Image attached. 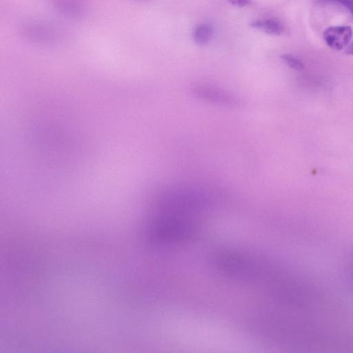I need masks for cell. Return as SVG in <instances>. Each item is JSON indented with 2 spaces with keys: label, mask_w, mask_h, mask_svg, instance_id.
<instances>
[{
  "label": "cell",
  "mask_w": 353,
  "mask_h": 353,
  "mask_svg": "<svg viewBox=\"0 0 353 353\" xmlns=\"http://www.w3.org/2000/svg\"><path fill=\"white\" fill-rule=\"evenodd\" d=\"M233 6L244 8L250 4V0H227Z\"/></svg>",
  "instance_id": "cell-10"
},
{
  "label": "cell",
  "mask_w": 353,
  "mask_h": 353,
  "mask_svg": "<svg viewBox=\"0 0 353 353\" xmlns=\"http://www.w3.org/2000/svg\"><path fill=\"white\" fill-rule=\"evenodd\" d=\"M352 38V31L348 26L331 27L324 33V39L327 46L337 51L347 49Z\"/></svg>",
  "instance_id": "cell-3"
},
{
  "label": "cell",
  "mask_w": 353,
  "mask_h": 353,
  "mask_svg": "<svg viewBox=\"0 0 353 353\" xmlns=\"http://www.w3.org/2000/svg\"><path fill=\"white\" fill-rule=\"evenodd\" d=\"M282 60L290 68L293 69L300 71L304 69L302 62L293 56L284 55L282 56Z\"/></svg>",
  "instance_id": "cell-8"
},
{
  "label": "cell",
  "mask_w": 353,
  "mask_h": 353,
  "mask_svg": "<svg viewBox=\"0 0 353 353\" xmlns=\"http://www.w3.org/2000/svg\"><path fill=\"white\" fill-rule=\"evenodd\" d=\"M56 9L62 15L77 18L83 15V0H53Z\"/></svg>",
  "instance_id": "cell-4"
},
{
  "label": "cell",
  "mask_w": 353,
  "mask_h": 353,
  "mask_svg": "<svg viewBox=\"0 0 353 353\" xmlns=\"http://www.w3.org/2000/svg\"><path fill=\"white\" fill-rule=\"evenodd\" d=\"M23 34L28 40L41 44L56 43L61 38L58 28L39 21L27 23L23 28Z\"/></svg>",
  "instance_id": "cell-1"
},
{
  "label": "cell",
  "mask_w": 353,
  "mask_h": 353,
  "mask_svg": "<svg viewBox=\"0 0 353 353\" xmlns=\"http://www.w3.org/2000/svg\"><path fill=\"white\" fill-rule=\"evenodd\" d=\"M319 3L342 6L353 16V0H317Z\"/></svg>",
  "instance_id": "cell-7"
},
{
  "label": "cell",
  "mask_w": 353,
  "mask_h": 353,
  "mask_svg": "<svg viewBox=\"0 0 353 353\" xmlns=\"http://www.w3.org/2000/svg\"><path fill=\"white\" fill-rule=\"evenodd\" d=\"M213 29L212 26L207 23L199 25L193 32V40L199 46L208 45L212 38Z\"/></svg>",
  "instance_id": "cell-6"
},
{
  "label": "cell",
  "mask_w": 353,
  "mask_h": 353,
  "mask_svg": "<svg viewBox=\"0 0 353 353\" xmlns=\"http://www.w3.org/2000/svg\"><path fill=\"white\" fill-rule=\"evenodd\" d=\"M345 276L350 287L353 291V257H351L346 263Z\"/></svg>",
  "instance_id": "cell-9"
},
{
  "label": "cell",
  "mask_w": 353,
  "mask_h": 353,
  "mask_svg": "<svg viewBox=\"0 0 353 353\" xmlns=\"http://www.w3.org/2000/svg\"><path fill=\"white\" fill-rule=\"evenodd\" d=\"M251 26L268 35L279 36L284 34L285 27L276 19H263L252 22Z\"/></svg>",
  "instance_id": "cell-5"
},
{
  "label": "cell",
  "mask_w": 353,
  "mask_h": 353,
  "mask_svg": "<svg viewBox=\"0 0 353 353\" xmlns=\"http://www.w3.org/2000/svg\"><path fill=\"white\" fill-rule=\"evenodd\" d=\"M345 52L348 55H353V42L348 46Z\"/></svg>",
  "instance_id": "cell-11"
},
{
  "label": "cell",
  "mask_w": 353,
  "mask_h": 353,
  "mask_svg": "<svg viewBox=\"0 0 353 353\" xmlns=\"http://www.w3.org/2000/svg\"><path fill=\"white\" fill-rule=\"evenodd\" d=\"M193 94L202 100L222 106H236L239 100L232 94L219 88L197 86L193 89Z\"/></svg>",
  "instance_id": "cell-2"
}]
</instances>
